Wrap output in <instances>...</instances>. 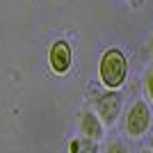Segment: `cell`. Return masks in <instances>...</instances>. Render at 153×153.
Masks as SVG:
<instances>
[{
	"mask_svg": "<svg viewBox=\"0 0 153 153\" xmlns=\"http://www.w3.org/2000/svg\"><path fill=\"white\" fill-rule=\"evenodd\" d=\"M105 153H128V146L123 144V142H110L108 146H105Z\"/></svg>",
	"mask_w": 153,
	"mask_h": 153,
	"instance_id": "obj_8",
	"label": "cell"
},
{
	"mask_svg": "<svg viewBox=\"0 0 153 153\" xmlns=\"http://www.w3.org/2000/svg\"><path fill=\"white\" fill-rule=\"evenodd\" d=\"M69 153H98V142L91 140V137H85V135H78L73 140H69Z\"/></svg>",
	"mask_w": 153,
	"mask_h": 153,
	"instance_id": "obj_6",
	"label": "cell"
},
{
	"mask_svg": "<svg viewBox=\"0 0 153 153\" xmlns=\"http://www.w3.org/2000/svg\"><path fill=\"white\" fill-rule=\"evenodd\" d=\"M140 153H153V149H144V151H140Z\"/></svg>",
	"mask_w": 153,
	"mask_h": 153,
	"instance_id": "obj_11",
	"label": "cell"
},
{
	"mask_svg": "<svg viewBox=\"0 0 153 153\" xmlns=\"http://www.w3.org/2000/svg\"><path fill=\"white\" fill-rule=\"evenodd\" d=\"M91 105H94V112L103 119V123L112 126V123H117L123 110V94L119 89H108L103 94H96L91 98Z\"/></svg>",
	"mask_w": 153,
	"mask_h": 153,
	"instance_id": "obj_3",
	"label": "cell"
},
{
	"mask_svg": "<svg viewBox=\"0 0 153 153\" xmlns=\"http://www.w3.org/2000/svg\"><path fill=\"white\" fill-rule=\"evenodd\" d=\"M130 5H142V0H128Z\"/></svg>",
	"mask_w": 153,
	"mask_h": 153,
	"instance_id": "obj_10",
	"label": "cell"
},
{
	"mask_svg": "<svg viewBox=\"0 0 153 153\" xmlns=\"http://www.w3.org/2000/svg\"><path fill=\"white\" fill-rule=\"evenodd\" d=\"M78 128H80V135L85 137H91V140L101 142L103 135H105V123L94 110H85L80 112V119H78Z\"/></svg>",
	"mask_w": 153,
	"mask_h": 153,
	"instance_id": "obj_5",
	"label": "cell"
},
{
	"mask_svg": "<svg viewBox=\"0 0 153 153\" xmlns=\"http://www.w3.org/2000/svg\"><path fill=\"white\" fill-rule=\"evenodd\" d=\"M149 146H151V149H153V133H151V142H149Z\"/></svg>",
	"mask_w": 153,
	"mask_h": 153,
	"instance_id": "obj_12",
	"label": "cell"
},
{
	"mask_svg": "<svg viewBox=\"0 0 153 153\" xmlns=\"http://www.w3.org/2000/svg\"><path fill=\"white\" fill-rule=\"evenodd\" d=\"M151 105H149L144 98H137L133 101V105L126 110V117H123V130H126L128 137L133 140H140L142 135L149 133L151 128Z\"/></svg>",
	"mask_w": 153,
	"mask_h": 153,
	"instance_id": "obj_2",
	"label": "cell"
},
{
	"mask_svg": "<svg viewBox=\"0 0 153 153\" xmlns=\"http://www.w3.org/2000/svg\"><path fill=\"white\" fill-rule=\"evenodd\" d=\"M48 64H51V71L57 73V76H64L69 73L71 66H73V48L66 39H57L53 41L51 51H48Z\"/></svg>",
	"mask_w": 153,
	"mask_h": 153,
	"instance_id": "obj_4",
	"label": "cell"
},
{
	"mask_svg": "<svg viewBox=\"0 0 153 153\" xmlns=\"http://www.w3.org/2000/svg\"><path fill=\"white\" fill-rule=\"evenodd\" d=\"M98 78L105 89H121L128 78V57L121 48H108L98 62Z\"/></svg>",
	"mask_w": 153,
	"mask_h": 153,
	"instance_id": "obj_1",
	"label": "cell"
},
{
	"mask_svg": "<svg viewBox=\"0 0 153 153\" xmlns=\"http://www.w3.org/2000/svg\"><path fill=\"white\" fill-rule=\"evenodd\" d=\"M149 51H151V57H153V34H151V41H149Z\"/></svg>",
	"mask_w": 153,
	"mask_h": 153,
	"instance_id": "obj_9",
	"label": "cell"
},
{
	"mask_svg": "<svg viewBox=\"0 0 153 153\" xmlns=\"http://www.w3.org/2000/svg\"><path fill=\"white\" fill-rule=\"evenodd\" d=\"M144 96L153 105V66H149L146 73H144Z\"/></svg>",
	"mask_w": 153,
	"mask_h": 153,
	"instance_id": "obj_7",
	"label": "cell"
}]
</instances>
